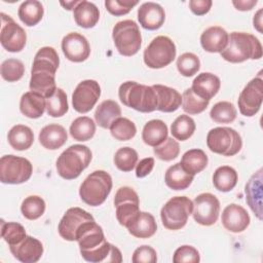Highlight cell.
<instances>
[{
    "instance_id": "cell-31",
    "label": "cell",
    "mask_w": 263,
    "mask_h": 263,
    "mask_svg": "<svg viewBox=\"0 0 263 263\" xmlns=\"http://www.w3.org/2000/svg\"><path fill=\"white\" fill-rule=\"evenodd\" d=\"M194 176L187 173L180 162L170 166L164 175L165 184L173 190H184L188 188Z\"/></svg>"
},
{
    "instance_id": "cell-55",
    "label": "cell",
    "mask_w": 263,
    "mask_h": 263,
    "mask_svg": "<svg viewBox=\"0 0 263 263\" xmlns=\"http://www.w3.org/2000/svg\"><path fill=\"white\" fill-rule=\"evenodd\" d=\"M254 27L257 29L259 33H262V9H259L253 18Z\"/></svg>"
},
{
    "instance_id": "cell-8",
    "label": "cell",
    "mask_w": 263,
    "mask_h": 263,
    "mask_svg": "<svg viewBox=\"0 0 263 263\" xmlns=\"http://www.w3.org/2000/svg\"><path fill=\"white\" fill-rule=\"evenodd\" d=\"M193 211V201L186 196L172 197L160 211L162 225L168 230L183 228Z\"/></svg>"
},
{
    "instance_id": "cell-16",
    "label": "cell",
    "mask_w": 263,
    "mask_h": 263,
    "mask_svg": "<svg viewBox=\"0 0 263 263\" xmlns=\"http://www.w3.org/2000/svg\"><path fill=\"white\" fill-rule=\"evenodd\" d=\"M101 96V87L96 80L86 79L81 81L73 91L72 104L79 113L89 112Z\"/></svg>"
},
{
    "instance_id": "cell-14",
    "label": "cell",
    "mask_w": 263,
    "mask_h": 263,
    "mask_svg": "<svg viewBox=\"0 0 263 263\" xmlns=\"http://www.w3.org/2000/svg\"><path fill=\"white\" fill-rule=\"evenodd\" d=\"M263 101V80L260 76L253 78L238 97V108L243 116L252 117L258 113Z\"/></svg>"
},
{
    "instance_id": "cell-15",
    "label": "cell",
    "mask_w": 263,
    "mask_h": 263,
    "mask_svg": "<svg viewBox=\"0 0 263 263\" xmlns=\"http://www.w3.org/2000/svg\"><path fill=\"white\" fill-rule=\"evenodd\" d=\"M220 213V201L212 193H201L193 200L192 215L198 224L211 226L218 220Z\"/></svg>"
},
{
    "instance_id": "cell-54",
    "label": "cell",
    "mask_w": 263,
    "mask_h": 263,
    "mask_svg": "<svg viewBox=\"0 0 263 263\" xmlns=\"http://www.w3.org/2000/svg\"><path fill=\"white\" fill-rule=\"evenodd\" d=\"M257 3H258L257 0H233L232 1V4L235 6V8L241 11L251 10Z\"/></svg>"
},
{
    "instance_id": "cell-34",
    "label": "cell",
    "mask_w": 263,
    "mask_h": 263,
    "mask_svg": "<svg viewBox=\"0 0 263 263\" xmlns=\"http://www.w3.org/2000/svg\"><path fill=\"white\" fill-rule=\"evenodd\" d=\"M208 161V155L204 151L201 149H190L183 154L180 163L187 173L194 176L206 167Z\"/></svg>"
},
{
    "instance_id": "cell-13",
    "label": "cell",
    "mask_w": 263,
    "mask_h": 263,
    "mask_svg": "<svg viewBox=\"0 0 263 263\" xmlns=\"http://www.w3.org/2000/svg\"><path fill=\"white\" fill-rule=\"evenodd\" d=\"M27 41L25 30L9 15L1 12V45L9 52H20L24 49Z\"/></svg>"
},
{
    "instance_id": "cell-46",
    "label": "cell",
    "mask_w": 263,
    "mask_h": 263,
    "mask_svg": "<svg viewBox=\"0 0 263 263\" xmlns=\"http://www.w3.org/2000/svg\"><path fill=\"white\" fill-rule=\"evenodd\" d=\"M200 68L199 58L193 52H184L177 60V69L181 75L191 77L198 72Z\"/></svg>"
},
{
    "instance_id": "cell-28",
    "label": "cell",
    "mask_w": 263,
    "mask_h": 263,
    "mask_svg": "<svg viewBox=\"0 0 263 263\" xmlns=\"http://www.w3.org/2000/svg\"><path fill=\"white\" fill-rule=\"evenodd\" d=\"M73 16L78 26L89 29L95 27L99 22L100 11L92 2L82 0L74 7Z\"/></svg>"
},
{
    "instance_id": "cell-45",
    "label": "cell",
    "mask_w": 263,
    "mask_h": 263,
    "mask_svg": "<svg viewBox=\"0 0 263 263\" xmlns=\"http://www.w3.org/2000/svg\"><path fill=\"white\" fill-rule=\"evenodd\" d=\"M1 236L10 246L20 243L26 236V230L23 225L16 222H2Z\"/></svg>"
},
{
    "instance_id": "cell-44",
    "label": "cell",
    "mask_w": 263,
    "mask_h": 263,
    "mask_svg": "<svg viewBox=\"0 0 263 263\" xmlns=\"http://www.w3.org/2000/svg\"><path fill=\"white\" fill-rule=\"evenodd\" d=\"M138 161V153L130 147L119 148L114 155V164L122 172H130Z\"/></svg>"
},
{
    "instance_id": "cell-24",
    "label": "cell",
    "mask_w": 263,
    "mask_h": 263,
    "mask_svg": "<svg viewBox=\"0 0 263 263\" xmlns=\"http://www.w3.org/2000/svg\"><path fill=\"white\" fill-rule=\"evenodd\" d=\"M221 86L220 78L212 73L203 72L197 75L192 81L191 89L198 97L210 101L217 95Z\"/></svg>"
},
{
    "instance_id": "cell-38",
    "label": "cell",
    "mask_w": 263,
    "mask_h": 263,
    "mask_svg": "<svg viewBox=\"0 0 263 263\" xmlns=\"http://www.w3.org/2000/svg\"><path fill=\"white\" fill-rule=\"evenodd\" d=\"M46 102V112L51 117H62L64 116L69 109L67 95L66 92L57 87L54 92L45 99Z\"/></svg>"
},
{
    "instance_id": "cell-30",
    "label": "cell",
    "mask_w": 263,
    "mask_h": 263,
    "mask_svg": "<svg viewBox=\"0 0 263 263\" xmlns=\"http://www.w3.org/2000/svg\"><path fill=\"white\" fill-rule=\"evenodd\" d=\"M167 133V126L162 120L152 119L144 125L142 139L145 144L156 147L166 140Z\"/></svg>"
},
{
    "instance_id": "cell-4",
    "label": "cell",
    "mask_w": 263,
    "mask_h": 263,
    "mask_svg": "<svg viewBox=\"0 0 263 263\" xmlns=\"http://www.w3.org/2000/svg\"><path fill=\"white\" fill-rule=\"evenodd\" d=\"M118 97L123 105L139 112L149 113L157 110V95L153 86L126 81L119 86Z\"/></svg>"
},
{
    "instance_id": "cell-3",
    "label": "cell",
    "mask_w": 263,
    "mask_h": 263,
    "mask_svg": "<svg viewBox=\"0 0 263 263\" xmlns=\"http://www.w3.org/2000/svg\"><path fill=\"white\" fill-rule=\"evenodd\" d=\"M221 57L230 63H241L247 60L262 58V45L257 37L245 32H232Z\"/></svg>"
},
{
    "instance_id": "cell-43",
    "label": "cell",
    "mask_w": 263,
    "mask_h": 263,
    "mask_svg": "<svg viewBox=\"0 0 263 263\" xmlns=\"http://www.w3.org/2000/svg\"><path fill=\"white\" fill-rule=\"evenodd\" d=\"M21 211L28 220H36L44 214L45 201L38 195H30L23 200Z\"/></svg>"
},
{
    "instance_id": "cell-52",
    "label": "cell",
    "mask_w": 263,
    "mask_h": 263,
    "mask_svg": "<svg viewBox=\"0 0 263 263\" xmlns=\"http://www.w3.org/2000/svg\"><path fill=\"white\" fill-rule=\"evenodd\" d=\"M211 0H190L189 8L196 15H203L208 13L212 7Z\"/></svg>"
},
{
    "instance_id": "cell-17",
    "label": "cell",
    "mask_w": 263,
    "mask_h": 263,
    "mask_svg": "<svg viewBox=\"0 0 263 263\" xmlns=\"http://www.w3.org/2000/svg\"><path fill=\"white\" fill-rule=\"evenodd\" d=\"M93 220V217L88 212L80 208H70L66 211L59 223V234L66 240L74 241L76 240V235L79 228L85 222Z\"/></svg>"
},
{
    "instance_id": "cell-7",
    "label": "cell",
    "mask_w": 263,
    "mask_h": 263,
    "mask_svg": "<svg viewBox=\"0 0 263 263\" xmlns=\"http://www.w3.org/2000/svg\"><path fill=\"white\" fill-rule=\"evenodd\" d=\"M112 38L116 49L124 57L136 54L142 44V36L139 26L132 20H124L116 23L112 30Z\"/></svg>"
},
{
    "instance_id": "cell-2",
    "label": "cell",
    "mask_w": 263,
    "mask_h": 263,
    "mask_svg": "<svg viewBox=\"0 0 263 263\" xmlns=\"http://www.w3.org/2000/svg\"><path fill=\"white\" fill-rule=\"evenodd\" d=\"M59 65L60 59L53 47L40 48L35 54L31 70V91L38 92L45 99L50 97L57 89L54 77Z\"/></svg>"
},
{
    "instance_id": "cell-35",
    "label": "cell",
    "mask_w": 263,
    "mask_h": 263,
    "mask_svg": "<svg viewBox=\"0 0 263 263\" xmlns=\"http://www.w3.org/2000/svg\"><path fill=\"white\" fill-rule=\"evenodd\" d=\"M44 9L41 2L37 0H27L18 7V17L28 27L37 25L43 16Z\"/></svg>"
},
{
    "instance_id": "cell-20",
    "label": "cell",
    "mask_w": 263,
    "mask_h": 263,
    "mask_svg": "<svg viewBox=\"0 0 263 263\" xmlns=\"http://www.w3.org/2000/svg\"><path fill=\"white\" fill-rule=\"evenodd\" d=\"M13 257L23 263H35L39 261L43 254L41 241L35 237L27 235L20 243L9 247Z\"/></svg>"
},
{
    "instance_id": "cell-29",
    "label": "cell",
    "mask_w": 263,
    "mask_h": 263,
    "mask_svg": "<svg viewBox=\"0 0 263 263\" xmlns=\"http://www.w3.org/2000/svg\"><path fill=\"white\" fill-rule=\"evenodd\" d=\"M46 109L45 98L38 92H25L20 101L21 112L29 118H39Z\"/></svg>"
},
{
    "instance_id": "cell-18",
    "label": "cell",
    "mask_w": 263,
    "mask_h": 263,
    "mask_svg": "<svg viewBox=\"0 0 263 263\" xmlns=\"http://www.w3.org/2000/svg\"><path fill=\"white\" fill-rule=\"evenodd\" d=\"M62 50L65 57L74 63H81L90 54V46L87 39L76 32L69 33L63 38Z\"/></svg>"
},
{
    "instance_id": "cell-12",
    "label": "cell",
    "mask_w": 263,
    "mask_h": 263,
    "mask_svg": "<svg viewBox=\"0 0 263 263\" xmlns=\"http://www.w3.org/2000/svg\"><path fill=\"white\" fill-rule=\"evenodd\" d=\"M114 205L116 208L117 221L124 227H127L141 212L137 192L127 186L120 187L117 190L114 198Z\"/></svg>"
},
{
    "instance_id": "cell-10",
    "label": "cell",
    "mask_w": 263,
    "mask_h": 263,
    "mask_svg": "<svg viewBox=\"0 0 263 263\" xmlns=\"http://www.w3.org/2000/svg\"><path fill=\"white\" fill-rule=\"evenodd\" d=\"M176 45L167 36H157L144 50V63L151 69H160L170 65L176 58Z\"/></svg>"
},
{
    "instance_id": "cell-33",
    "label": "cell",
    "mask_w": 263,
    "mask_h": 263,
    "mask_svg": "<svg viewBox=\"0 0 263 263\" xmlns=\"http://www.w3.org/2000/svg\"><path fill=\"white\" fill-rule=\"evenodd\" d=\"M7 140L11 148L23 151L29 149L34 142V134L32 129L24 124H16L10 128Z\"/></svg>"
},
{
    "instance_id": "cell-6",
    "label": "cell",
    "mask_w": 263,
    "mask_h": 263,
    "mask_svg": "<svg viewBox=\"0 0 263 263\" xmlns=\"http://www.w3.org/2000/svg\"><path fill=\"white\" fill-rule=\"evenodd\" d=\"M112 189V178L105 171H95L88 175L79 188L82 201L90 206L101 205Z\"/></svg>"
},
{
    "instance_id": "cell-21",
    "label": "cell",
    "mask_w": 263,
    "mask_h": 263,
    "mask_svg": "<svg viewBox=\"0 0 263 263\" xmlns=\"http://www.w3.org/2000/svg\"><path fill=\"white\" fill-rule=\"evenodd\" d=\"M140 25L150 31L159 29L165 20L164 9L155 2H145L138 9Z\"/></svg>"
},
{
    "instance_id": "cell-9",
    "label": "cell",
    "mask_w": 263,
    "mask_h": 263,
    "mask_svg": "<svg viewBox=\"0 0 263 263\" xmlns=\"http://www.w3.org/2000/svg\"><path fill=\"white\" fill-rule=\"evenodd\" d=\"M206 145L214 153L233 156L240 151L242 141L240 135L235 129L222 126L212 128L208 133Z\"/></svg>"
},
{
    "instance_id": "cell-23",
    "label": "cell",
    "mask_w": 263,
    "mask_h": 263,
    "mask_svg": "<svg viewBox=\"0 0 263 263\" xmlns=\"http://www.w3.org/2000/svg\"><path fill=\"white\" fill-rule=\"evenodd\" d=\"M228 33L219 26L205 29L200 36V44L208 52H221L228 43Z\"/></svg>"
},
{
    "instance_id": "cell-47",
    "label": "cell",
    "mask_w": 263,
    "mask_h": 263,
    "mask_svg": "<svg viewBox=\"0 0 263 263\" xmlns=\"http://www.w3.org/2000/svg\"><path fill=\"white\" fill-rule=\"evenodd\" d=\"M25 73V66L17 59H8L1 64V76L8 82L20 80Z\"/></svg>"
},
{
    "instance_id": "cell-22",
    "label": "cell",
    "mask_w": 263,
    "mask_h": 263,
    "mask_svg": "<svg viewBox=\"0 0 263 263\" xmlns=\"http://www.w3.org/2000/svg\"><path fill=\"white\" fill-rule=\"evenodd\" d=\"M245 191L247 203L257 218L262 220V168L250 178Z\"/></svg>"
},
{
    "instance_id": "cell-41",
    "label": "cell",
    "mask_w": 263,
    "mask_h": 263,
    "mask_svg": "<svg viewBox=\"0 0 263 263\" xmlns=\"http://www.w3.org/2000/svg\"><path fill=\"white\" fill-rule=\"evenodd\" d=\"M210 101L204 100L198 97L194 91L190 88H187L182 96V108L183 110L191 115L199 114L203 112L209 106Z\"/></svg>"
},
{
    "instance_id": "cell-39",
    "label": "cell",
    "mask_w": 263,
    "mask_h": 263,
    "mask_svg": "<svg viewBox=\"0 0 263 263\" xmlns=\"http://www.w3.org/2000/svg\"><path fill=\"white\" fill-rule=\"evenodd\" d=\"M195 128V122L189 115H180L172 123L171 133L175 139L186 141L194 134Z\"/></svg>"
},
{
    "instance_id": "cell-56",
    "label": "cell",
    "mask_w": 263,
    "mask_h": 263,
    "mask_svg": "<svg viewBox=\"0 0 263 263\" xmlns=\"http://www.w3.org/2000/svg\"><path fill=\"white\" fill-rule=\"evenodd\" d=\"M78 2L79 1H77V0H74V1H70V2H63V1H61V4L66 8V9H68V10H71V9H74V7L78 4Z\"/></svg>"
},
{
    "instance_id": "cell-48",
    "label": "cell",
    "mask_w": 263,
    "mask_h": 263,
    "mask_svg": "<svg viewBox=\"0 0 263 263\" xmlns=\"http://www.w3.org/2000/svg\"><path fill=\"white\" fill-rule=\"evenodd\" d=\"M154 154L161 160L171 161L175 159L180 153V145L173 138H166V140L160 145L154 147Z\"/></svg>"
},
{
    "instance_id": "cell-32",
    "label": "cell",
    "mask_w": 263,
    "mask_h": 263,
    "mask_svg": "<svg viewBox=\"0 0 263 263\" xmlns=\"http://www.w3.org/2000/svg\"><path fill=\"white\" fill-rule=\"evenodd\" d=\"M121 115V109L119 105L112 100L103 101L95 112V119L99 126L103 128H110V125L114 120Z\"/></svg>"
},
{
    "instance_id": "cell-53",
    "label": "cell",
    "mask_w": 263,
    "mask_h": 263,
    "mask_svg": "<svg viewBox=\"0 0 263 263\" xmlns=\"http://www.w3.org/2000/svg\"><path fill=\"white\" fill-rule=\"evenodd\" d=\"M154 167V158L152 157H147L142 160L137 164L136 167V176L138 178H144L148 176Z\"/></svg>"
},
{
    "instance_id": "cell-26",
    "label": "cell",
    "mask_w": 263,
    "mask_h": 263,
    "mask_svg": "<svg viewBox=\"0 0 263 263\" xmlns=\"http://www.w3.org/2000/svg\"><path fill=\"white\" fill-rule=\"evenodd\" d=\"M157 95V110L161 112H174L179 109L182 104V96L175 88L162 85H152Z\"/></svg>"
},
{
    "instance_id": "cell-27",
    "label": "cell",
    "mask_w": 263,
    "mask_h": 263,
    "mask_svg": "<svg viewBox=\"0 0 263 263\" xmlns=\"http://www.w3.org/2000/svg\"><path fill=\"white\" fill-rule=\"evenodd\" d=\"M126 228L135 237L149 238L155 234L157 225L154 217L150 213L140 212Z\"/></svg>"
},
{
    "instance_id": "cell-42",
    "label": "cell",
    "mask_w": 263,
    "mask_h": 263,
    "mask_svg": "<svg viewBox=\"0 0 263 263\" xmlns=\"http://www.w3.org/2000/svg\"><path fill=\"white\" fill-rule=\"evenodd\" d=\"M111 135L118 141H128L136 136L135 123L125 117H119L110 125Z\"/></svg>"
},
{
    "instance_id": "cell-50",
    "label": "cell",
    "mask_w": 263,
    "mask_h": 263,
    "mask_svg": "<svg viewBox=\"0 0 263 263\" xmlns=\"http://www.w3.org/2000/svg\"><path fill=\"white\" fill-rule=\"evenodd\" d=\"M138 4V1L135 0H106L105 7L106 9L115 16H120L128 13L134 6Z\"/></svg>"
},
{
    "instance_id": "cell-51",
    "label": "cell",
    "mask_w": 263,
    "mask_h": 263,
    "mask_svg": "<svg viewBox=\"0 0 263 263\" xmlns=\"http://www.w3.org/2000/svg\"><path fill=\"white\" fill-rule=\"evenodd\" d=\"M132 261L134 263H155L157 261L156 251L150 246H141L135 250Z\"/></svg>"
},
{
    "instance_id": "cell-1",
    "label": "cell",
    "mask_w": 263,
    "mask_h": 263,
    "mask_svg": "<svg viewBox=\"0 0 263 263\" xmlns=\"http://www.w3.org/2000/svg\"><path fill=\"white\" fill-rule=\"evenodd\" d=\"M76 240L82 258L91 263H120L121 252L115 246L109 243L103 229L96 221L85 222L78 230Z\"/></svg>"
},
{
    "instance_id": "cell-36",
    "label": "cell",
    "mask_w": 263,
    "mask_h": 263,
    "mask_svg": "<svg viewBox=\"0 0 263 263\" xmlns=\"http://www.w3.org/2000/svg\"><path fill=\"white\" fill-rule=\"evenodd\" d=\"M237 173L229 165L219 166L213 175V184L221 192L231 191L237 183Z\"/></svg>"
},
{
    "instance_id": "cell-5",
    "label": "cell",
    "mask_w": 263,
    "mask_h": 263,
    "mask_svg": "<svg viewBox=\"0 0 263 263\" xmlns=\"http://www.w3.org/2000/svg\"><path fill=\"white\" fill-rule=\"evenodd\" d=\"M91 160V151L84 145H72L61 153L57 160L58 174L66 180L80 176Z\"/></svg>"
},
{
    "instance_id": "cell-49",
    "label": "cell",
    "mask_w": 263,
    "mask_h": 263,
    "mask_svg": "<svg viewBox=\"0 0 263 263\" xmlns=\"http://www.w3.org/2000/svg\"><path fill=\"white\" fill-rule=\"evenodd\" d=\"M200 261V256L198 251L188 245L181 246L178 248L173 256L174 263H197Z\"/></svg>"
},
{
    "instance_id": "cell-37",
    "label": "cell",
    "mask_w": 263,
    "mask_h": 263,
    "mask_svg": "<svg viewBox=\"0 0 263 263\" xmlns=\"http://www.w3.org/2000/svg\"><path fill=\"white\" fill-rule=\"evenodd\" d=\"M69 132L74 140L85 142L93 137L96 133V123L87 116H80L73 120Z\"/></svg>"
},
{
    "instance_id": "cell-19",
    "label": "cell",
    "mask_w": 263,
    "mask_h": 263,
    "mask_svg": "<svg viewBox=\"0 0 263 263\" xmlns=\"http://www.w3.org/2000/svg\"><path fill=\"white\" fill-rule=\"evenodd\" d=\"M221 221L225 229L233 233H239L247 229L251 219L245 208L236 203H230L223 210Z\"/></svg>"
},
{
    "instance_id": "cell-25",
    "label": "cell",
    "mask_w": 263,
    "mask_h": 263,
    "mask_svg": "<svg viewBox=\"0 0 263 263\" xmlns=\"http://www.w3.org/2000/svg\"><path fill=\"white\" fill-rule=\"evenodd\" d=\"M68 139L66 129L57 123L45 125L39 133L40 144L48 150H57L61 148Z\"/></svg>"
},
{
    "instance_id": "cell-40",
    "label": "cell",
    "mask_w": 263,
    "mask_h": 263,
    "mask_svg": "<svg viewBox=\"0 0 263 263\" xmlns=\"http://www.w3.org/2000/svg\"><path fill=\"white\" fill-rule=\"evenodd\" d=\"M210 116L216 123H231L236 118V109L230 102H218L211 109Z\"/></svg>"
},
{
    "instance_id": "cell-11",
    "label": "cell",
    "mask_w": 263,
    "mask_h": 263,
    "mask_svg": "<svg viewBox=\"0 0 263 263\" xmlns=\"http://www.w3.org/2000/svg\"><path fill=\"white\" fill-rule=\"evenodd\" d=\"M33 166L25 158L4 155L0 159V181L4 184H22L31 178Z\"/></svg>"
}]
</instances>
